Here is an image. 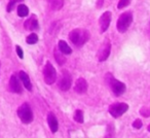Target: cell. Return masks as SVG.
I'll use <instances>...</instances> for the list:
<instances>
[{"mask_svg":"<svg viewBox=\"0 0 150 138\" xmlns=\"http://www.w3.org/2000/svg\"><path fill=\"white\" fill-rule=\"evenodd\" d=\"M74 121L77 122L79 124H82L84 122V117H83V111L80 110V109H77V110H75L74 112Z\"/></svg>","mask_w":150,"mask_h":138,"instance_id":"d6986e66","label":"cell"},{"mask_svg":"<svg viewBox=\"0 0 150 138\" xmlns=\"http://www.w3.org/2000/svg\"><path fill=\"white\" fill-rule=\"evenodd\" d=\"M17 113L19 115L20 120L23 122L24 124H30L33 121V111H32L31 107L27 103H24L18 108Z\"/></svg>","mask_w":150,"mask_h":138,"instance_id":"277c9868","label":"cell"},{"mask_svg":"<svg viewBox=\"0 0 150 138\" xmlns=\"http://www.w3.org/2000/svg\"><path fill=\"white\" fill-rule=\"evenodd\" d=\"M142 126H143V123H142V121L140 119H137L133 122V127L135 129H141Z\"/></svg>","mask_w":150,"mask_h":138,"instance_id":"cb8c5ba5","label":"cell"},{"mask_svg":"<svg viewBox=\"0 0 150 138\" xmlns=\"http://www.w3.org/2000/svg\"><path fill=\"white\" fill-rule=\"evenodd\" d=\"M17 11H18V16H19V17L24 18V17H26V16H28V14H29V9H28L25 4H20L19 6H18Z\"/></svg>","mask_w":150,"mask_h":138,"instance_id":"ac0fdd59","label":"cell"},{"mask_svg":"<svg viewBox=\"0 0 150 138\" xmlns=\"http://www.w3.org/2000/svg\"><path fill=\"white\" fill-rule=\"evenodd\" d=\"M129 110V105L125 102H117L109 106V113L113 117H119Z\"/></svg>","mask_w":150,"mask_h":138,"instance_id":"5b68a950","label":"cell"},{"mask_svg":"<svg viewBox=\"0 0 150 138\" xmlns=\"http://www.w3.org/2000/svg\"><path fill=\"white\" fill-rule=\"evenodd\" d=\"M47 123H48V127H50V131H52V133H56L59 129V123H58V120H57L56 115H54L52 112L48 113Z\"/></svg>","mask_w":150,"mask_h":138,"instance_id":"4fadbf2b","label":"cell"},{"mask_svg":"<svg viewBox=\"0 0 150 138\" xmlns=\"http://www.w3.org/2000/svg\"><path fill=\"white\" fill-rule=\"evenodd\" d=\"M74 91L78 94H84L88 91V83L83 78H79L74 86Z\"/></svg>","mask_w":150,"mask_h":138,"instance_id":"8fae6325","label":"cell"},{"mask_svg":"<svg viewBox=\"0 0 150 138\" xmlns=\"http://www.w3.org/2000/svg\"><path fill=\"white\" fill-rule=\"evenodd\" d=\"M16 51H17V54H18V56L20 57L21 59H23L24 58V53H23V50L21 48V46H16Z\"/></svg>","mask_w":150,"mask_h":138,"instance_id":"d4e9b609","label":"cell"},{"mask_svg":"<svg viewBox=\"0 0 150 138\" xmlns=\"http://www.w3.org/2000/svg\"><path fill=\"white\" fill-rule=\"evenodd\" d=\"M38 21H37V18L35 16H32L30 17L27 21L24 23V28L28 31H34V30H37L38 29Z\"/></svg>","mask_w":150,"mask_h":138,"instance_id":"7c38bea8","label":"cell"},{"mask_svg":"<svg viewBox=\"0 0 150 138\" xmlns=\"http://www.w3.org/2000/svg\"><path fill=\"white\" fill-rule=\"evenodd\" d=\"M58 48H59V51H60L61 53H63L64 55H70L71 53H72V48H71L70 46H68V43H67L66 41H64V40H60V41H59Z\"/></svg>","mask_w":150,"mask_h":138,"instance_id":"2e32d148","label":"cell"},{"mask_svg":"<svg viewBox=\"0 0 150 138\" xmlns=\"http://www.w3.org/2000/svg\"><path fill=\"white\" fill-rule=\"evenodd\" d=\"M147 129H148V131L150 132V124H149V126H148V128H147Z\"/></svg>","mask_w":150,"mask_h":138,"instance_id":"4316f807","label":"cell"},{"mask_svg":"<svg viewBox=\"0 0 150 138\" xmlns=\"http://www.w3.org/2000/svg\"><path fill=\"white\" fill-rule=\"evenodd\" d=\"M140 115L142 117H150V108L149 107H142L140 109Z\"/></svg>","mask_w":150,"mask_h":138,"instance_id":"603a6c76","label":"cell"},{"mask_svg":"<svg viewBox=\"0 0 150 138\" xmlns=\"http://www.w3.org/2000/svg\"><path fill=\"white\" fill-rule=\"evenodd\" d=\"M132 0H119L118 1V4H117V9H122L125 7H127V5L131 3Z\"/></svg>","mask_w":150,"mask_h":138,"instance_id":"7402d4cb","label":"cell"},{"mask_svg":"<svg viewBox=\"0 0 150 138\" xmlns=\"http://www.w3.org/2000/svg\"><path fill=\"white\" fill-rule=\"evenodd\" d=\"M8 90L13 93H17V94H21L23 89L21 87L19 80L16 75H11V80H9V84H8Z\"/></svg>","mask_w":150,"mask_h":138,"instance_id":"30bf717a","label":"cell"},{"mask_svg":"<svg viewBox=\"0 0 150 138\" xmlns=\"http://www.w3.org/2000/svg\"><path fill=\"white\" fill-rule=\"evenodd\" d=\"M105 82L110 87V90L112 91V92L114 93V95H116V96H120V95H122L123 93L125 92V89H127L125 85L123 84V83L117 80L111 73H107L106 75H105Z\"/></svg>","mask_w":150,"mask_h":138,"instance_id":"7a4b0ae2","label":"cell"},{"mask_svg":"<svg viewBox=\"0 0 150 138\" xmlns=\"http://www.w3.org/2000/svg\"><path fill=\"white\" fill-rule=\"evenodd\" d=\"M110 53H111V43H110V41L107 39L102 43V46H101L100 50H99V52H98L99 61H100V62L106 61L107 59H108Z\"/></svg>","mask_w":150,"mask_h":138,"instance_id":"ba28073f","label":"cell"},{"mask_svg":"<svg viewBox=\"0 0 150 138\" xmlns=\"http://www.w3.org/2000/svg\"><path fill=\"white\" fill-rule=\"evenodd\" d=\"M58 86L64 92L68 91L71 88V86H72V76L67 70H62L58 80Z\"/></svg>","mask_w":150,"mask_h":138,"instance_id":"8992f818","label":"cell"},{"mask_svg":"<svg viewBox=\"0 0 150 138\" xmlns=\"http://www.w3.org/2000/svg\"><path fill=\"white\" fill-rule=\"evenodd\" d=\"M44 82L47 85H52L57 80V71L50 62H47L43 68Z\"/></svg>","mask_w":150,"mask_h":138,"instance_id":"52a82bcc","label":"cell"},{"mask_svg":"<svg viewBox=\"0 0 150 138\" xmlns=\"http://www.w3.org/2000/svg\"><path fill=\"white\" fill-rule=\"evenodd\" d=\"M133 23V14L132 11H125V13L121 14L118 17L116 23V27H117V31L119 33H125L129 27L132 25Z\"/></svg>","mask_w":150,"mask_h":138,"instance_id":"3957f363","label":"cell"},{"mask_svg":"<svg viewBox=\"0 0 150 138\" xmlns=\"http://www.w3.org/2000/svg\"><path fill=\"white\" fill-rule=\"evenodd\" d=\"M69 39L72 42L74 46H76L77 48L83 46L86 42L88 41L90 39V32L86 29H74L69 33Z\"/></svg>","mask_w":150,"mask_h":138,"instance_id":"6da1fadb","label":"cell"},{"mask_svg":"<svg viewBox=\"0 0 150 138\" xmlns=\"http://www.w3.org/2000/svg\"><path fill=\"white\" fill-rule=\"evenodd\" d=\"M54 59H56L57 63H58L59 65L65 64V62H66V58H65V56H64V54H63V53L58 52V50H57V48H54Z\"/></svg>","mask_w":150,"mask_h":138,"instance_id":"e0dca14e","label":"cell"},{"mask_svg":"<svg viewBox=\"0 0 150 138\" xmlns=\"http://www.w3.org/2000/svg\"><path fill=\"white\" fill-rule=\"evenodd\" d=\"M103 2H104V0H98V1H97V7H98V9H101L103 5Z\"/></svg>","mask_w":150,"mask_h":138,"instance_id":"484cf974","label":"cell"},{"mask_svg":"<svg viewBox=\"0 0 150 138\" xmlns=\"http://www.w3.org/2000/svg\"><path fill=\"white\" fill-rule=\"evenodd\" d=\"M47 3L52 11H60L64 5V0H47Z\"/></svg>","mask_w":150,"mask_h":138,"instance_id":"9a60e30c","label":"cell"},{"mask_svg":"<svg viewBox=\"0 0 150 138\" xmlns=\"http://www.w3.org/2000/svg\"><path fill=\"white\" fill-rule=\"evenodd\" d=\"M19 78H20V80H22V83H23L24 87H25V88L27 89L28 91H31L32 90V85H31V82H30L29 75H28V74L26 73V72L20 71Z\"/></svg>","mask_w":150,"mask_h":138,"instance_id":"5bb4252c","label":"cell"},{"mask_svg":"<svg viewBox=\"0 0 150 138\" xmlns=\"http://www.w3.org/2000/svg\"><path fill=\"white\" fill-rule=\"evenodd\" d=\"M38 41V36L35 33H31L27 38H26V42L28 44H34Z\"/></svg>","mask_w":150,"mask_h":138,"instance_id":"ffe728a7","label":"cell"},{"mask_svg":"<svg viewBox=\"0 0 150 138\" xmlns=\"http://www.w3.org/2000/svg\"><path fill=\"white\" fill-rule=\"evenodd\" d=\"M110 22H111V13L110 11H105V13L101 16L100 20H99V24H100L101 32H102V33L107 31L109 25H110Z\"/></svg>","mask_w":150,"mask_h":138,"instance_id":"9c48e42d","label":"cell"},{"mask_svg":"<svg viewBox=\"0 0 150 138\" xmlns=\"http://www.w3.org/2000/svg\"><path fill=\"white\" fill-rule=\"evenodd\" d=\"M24 0H9L8 2V5H7V11H11L13 9V7H15V5L17 4V3L19 2H23Z\"/></svg>","mask_w":150,"mask_h":138,"instance_id":"44dd1931","label":"cell"}]
</instances>
